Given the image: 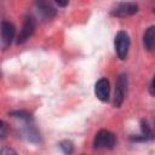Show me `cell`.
Returning a JSON list of instances; mask_svg holds the SVG:
<instances>
[{"mask_svg":"<svg viewBox=\"0 0 155 155\" xmlns=\"http://www.w3.org/2000/svg\"><path fill=\"white\" fill-rule=\"evenodd\" d=\"M10 115L12 117H15L16 120L21 121L23 133H24V136L28 140H30L33 143H39L40 142V132L36 128V126L34 124V120H33L30 114H28L27 111H12Z\"/></svg>","mask_w":155,"mask_h":155,"instance_id":"1","label":"cell"},{"mask_svg":"<svg viewBox=\"0 0 155 155\" xmlns=\"http://www.w3.org/2000/svg\"><path fill=\"white\" fill-rule=\"evenodd\" d=\"M116 144V136L108 131V130H101L97 132L93 145L96 149H111Z\"/></svg>","mask_w":155,"mask_h":155,"instance_id":"2","label":"cell"},{"mask_svg":"<svg viewBox=\"0 0 155 155\" xmlns=\"http://www.w3.org/2000/svg\"><path fill=\"white\" fill-rule=\"evenodd\" d=\"M130 45H131V40L128 34L125 30H120L114 40V46H115V51L116 54L120 59H126L127 54H128V50H130Z\"/></svg>","mask_w":155,"mask_h":155,"instance_id":"3","label":"cell"},{"mask_svg":"<svg viewBox=\"0 0 155 155\" xmlns=\"http://www.w3.org/2000/svg\"><path fill=\"white\" fill-rule=\"evenodd\" d=\"M127 85H128V79L126 74H120L116 79L115 82V93H114V107L119 108L124 103V99L126 97L127 92Z\"/></svg>","mask_w":155,"mask_h":155,"instance_id":"4","label":"cell"},{"mask_svg":"<svg viewBox=\"0 0 155 155\" xmlns=\"http://www.w3.org/2000/svg\"><path fill=\"white\" fill-rule=\"evenodd\" d=\"M35 25H36V21L35 18L31 16V15H28L24 17V21H23V25H22V29L19 30L18 35H17V40L16 42L17 44H23L24 41H27L34 33L35 30Z\"/></svg>","mask_w":155,"mask_h":155,"instance_id":"5","label":"cell"},{"mask_svg":"<svg viewBox=\"0 0 155 155\" xmlns=\"http://www.w3.org/2000/svg\"><path fill=\"white\" fill-rule=\"evenodd\" d=\"M138 11V5L134 4V2H119L111 11H110V15L114 16V17H120V18H124V17H128V16H132L134 13H137Z\"/></svg>","mask_w":155,"mask_h":155,"instance_id":"6","label":"cell"},{"mask_svg":"<svg viewBox=\"0 0 155 155\" xmlns=\"http://www.w3.org/2000/svg\"><path fill=\"white\" fill-rule=\"evenodd\" d=\"M15 25L10 22L4 21L1 23V47L5 51L12 42L13 38H15Z\"/></svg>","mask_w":155,"mask_h":155,"instance_id":"7","label":"cell"},{"mask_svg":"<svg viewBox=\"0 0 155 155\" xmlns=\"http://www.w3.org/2000/svg\"><path fill=\"white\" fill-rule=\"evenodd\" d=\"M35 6L40 16L45 19H51L56 15V8L52 5L51 0H34Z\"/></svg>","mask_w":155,"mask_h":155,"instance_id":"8","label":"cell"},{"mask_svg":"<svg viewBox=\"0 0 155 155\" xmlns=\"http://www.w3.org/2000/svg\"><path fill=\"white\" fill-rule=\"evenodd\" d=\"M94 93H96V96L99 101H102V102H108L109 101L110 86H109V81L105 78H102L96 82Z\"/></svg>","mask_w":155,"mask_h":155,"instance_id":"9","label":"cell"},{"mask_svg":"<svg viewBox=\"0 0 155 155\" xmlns=\"http://www.w3.org/2000/svg\"><path fill=\"white\" fill-rule=\"evenodd\" d=\"M143 44L148 51L155 50V25L149 27L143 34Z\"/></svg>","mask_w":155,"mask_h":155,"instance_id":"10","label":"cell"},{"mask_svg":"<svg viewBox=\"0 0 155 155\" xmlns=\"http://www.w3.org/2000/svg\"><path fill=\"white\" fill-rule=\"evenodd\" d=\"M140 131H142V133H140V136L139 137H136L134 138V140H142V142H147V140H153L154 138H155V136H154V133H153V131H151V128L149 127V125H148V122L147 121H142V124H140Z\"/></svg>","mask_w":155,"mask_h":155,"instance_id":"11","label":"cell"},{"mask_svg":"<svg viewBox=\"0 0 155 155\" xmlns=\"http://www.w3.org/2000/svg\"><path fill=\"white\" fill-rule=\"evenodd\" d=\"M59 147L61 149L63 150V153L65 154H71L73 153V143L69 142V140H63L59 143Z\"/></svg>","mask_w":155,"mask_h":155,"instance_id":"12","label":"cell"},{"mask_svg":"<svg viewBox=\"0 0 155 155\" xmlns=\"http://www.w3.org/2000/svg\"><path fill=\"white\" fill-rule=\"evenodd\" d=\"M149 92H150L151 96L155 97V76H154L153 80H151V84H150V87H149Z\"/></svg>","mask_w":155,"mask_h":155,"instance_id":"13","label":"cell"},{"mask_svg":"<svg viewBox=\"0 0 155 155\" xmlns=\"http://www.w3.org/2000/svg\"><path fill=\"white\" fill-rule=\"evenodd\" d=\"M1 133H0V136H1V139H4L5 137H6V125H5V122L4 121H1Z\"/></svg>","mask_w":155,"mask_h":155,"instance_id":"14","label":"cell"},{"mask_svg":"<svg viewBox=\"0 0 155 155\" xmlns=\"http://www.w3.org/2000/svg\"><path fill=\"white\" fill-rule=\"evenodd\" d=\"M56 1V4L58 5V6H61V7H65L67 5H68V2H69V0H54Z\"/></svg>","mask_w":155,"mask_h":155,"instance_id":"15","label":"cell"},{"mask_svg":"<svg viewBox=\"0 0 155 155\" xmlns=\"http://www.w3.org/2000/svg\"><path fill=\"white\" fill-rule=\"evenodd\" d=\"M2 155H6L7 153H12V154H16V151L15 150H12V149H2Z\"/></svg>","mask_w":155,"mask_h":155,"instance_id":"16","label":"cell"}]
</instances>
